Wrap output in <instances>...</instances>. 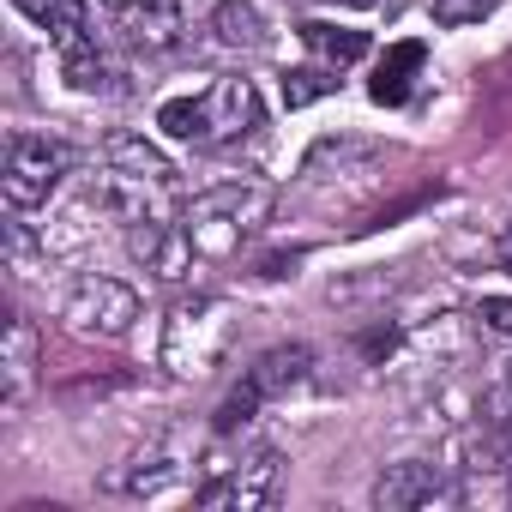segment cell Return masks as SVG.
Masks as SVG:
<instances>
[{
	"label": "cell",
	"instance_id": "obj_9",
	"mask_svg": "<svg viewBox=\"0 0 512 512\" xmlns=\"http://www.w3.org/2000/svg\"><path fill=\"white\" fill-rule=\"evenodd\" d=\"M434 500H458V482L428 458H404V464H386L374 476V506L380 512H416V506H434Z\"/></svg>",
	"mask_w": 512,
	"mask_h": 512
},
{
	"label": "cell",
	"instance_id": "obj_10",
	"mask_svg": "<svg viewBox=\"0 0 512 512\" xmlns=\"http://www.w3.org/2000/svg\"><path fill=\"white\" fill-rule=\"evenodd\" d=\"M422 67H428V49H422L416 37L392 43V49H386V61H380V73H374V85H368V97H374L380 109L410 103V91H416V73H422Z\"/></svg>",
	"mask_w": 512,
	"mask_h": 512
},
{
	"label": "cell",
	"instance_id": "obj_4",
	"mask_svg": "<svg viewBox=\"0 0 512 512\" xmlns=\"http://www.w3.org/2000/svg\"><path fill=\"white\" fill-rule=\"evenodd\" d=\"M235 326H241V314L223 296L175 302L163 320V368H175L181 380H205L223 362V350L235 344Z\"/></svg>",
	"mask_w": 512,
	"mask_h": 512
},
{
	"label": "cell",
	"instance_id": "obj_11",
	"mask_svg": "<svg viewBox=\"0 0 512 512\" xmlns=\"http://www.w3.org/2000/svg\"><path fill=\"white\" fill-rule=\"evenodd\" d=\"M121 25H127V37L139 43V49H175L181 43V0H133V7L121 13Z\"/></svg>",
	"mask_w": 512,
	"mask_h": 512
},
{
	"label": "cell",
	"instance_id": "obj_22",
	"mask_svg": "<svg viewBox=\"0 0 512 512\" xmlns=\"http://www.w3.org/2000/svg\"><path fill=\"white\" fill-rule=\"evenodd\" d=\"M103 7H115V13H127V7H133V0H103Z\"/></svg>",
	"mask_w": 512,
	"mask_h": 512
},
{
	"label": "cell",
	"instance_id": "obj_8",
	"mask_svg": "<svg viewBox=\"0 0 512 512\" xmlns=\"http://www.w3.org/2000/svg\"><path fill=\"white\" fill-rule=\"evenodd\" d=\"M61 320H67V332H79V338H103V344H115V338L133 332V320H139V296H133L121 278H79L73 296H67V308H61Z\"/></svg>",
	"mask_w": 512,
	"mask_h": 512
},
{
	"label": "cell",
	"instance_id": "obj_20",
	"mask_svg": "<svg viewBox=\"0 0 512 512\" xmlns=\"http://www.w3.org/2000/svg\"><path fill=\"white\" fill-rule=\"evenodd\" d=\"M476 326L494 338H512V296H482L476 302Z\"/></svg>",
	"mask_w": 512,
	"mask_h": 512
},
{
	"label": "cell",
	"instance_id": "obj_5",
	"mask_svg": "<svg viewBox=\"0 0 512 512\" xmlns=\"http://www.w3.org/2000/svg\"><path fill=\"white\" fill-rule=\"evenodd\" d=\"M284 488V452L278 446H241L229 458H211L193 500L205 512H260Z\"/></svg>",
	"mask_w": 512,
	"mask_h": 512
},
{
	"label": "cell",
	"instance_id": "obj_7",
	"mask_svg": "<svg viewBox=\"0 0 512 512\" xmlns=\"http://www.w3.org/2000/svg\"><path fill=\"white\" fill-rule=\"evenodd\" d=\"M73 169V145L67 139H49V133H13L7 139V205L13 211H31V205H49V193L67 181Z\"/></svg>",
	"mask_w": 512,
	"mask_h": 512
},
{
	"label": "cell",
	"instance_id": "obj_23",
	"mask_svg": "<svg viewBox=\"0 0 512 512\" xmlns=\"http://www.w3.org/2000/svg\"><path fill=\"white\" fill-rule=\"evenodd\" d=\"M506 404H512V362H506Z\"/></svg>",
	"mask_w": 512,
	"mask_h": 512
},
{
	"label": "cell",
	"instance_id": "obj_24",
	"mask_svg": "<svg viewBox=\"0 0 512 512\" xmlns=\"http://www.w3.org/2000/svg\"><path fill=\"white\" fill-rule=\"evenodd\" d=\"M344 7H374V0H344Z\"/></svg>",
	"mask_w": 512,
	"mask_h": 512
},
{
	"label": "cell",
	"instance_id": "obj_19",
	"mask_svg": "<svg viewBox=\"0 0 512 512\" xmlns=\"http://www.w3.org/2000/svg\"><path fill=\"white\" fill-rule=\"evenodd\" d=\"M494 7H500V0H434V25H446V31H458V25H482Z\"/></svg>",
	"mask_w": 512,
	"mask_h": 512
},
{
	"label": "cell",
	"instance_id": "obj_1",
	"mask_svg": "<svg viewBox=\"0 0 512 512\" xmlns=\"http://www.w3.org/2000/svg\"><path fill=\"white\" fill-rule=\"evenodd\" d=\"M97 199L133 229L151 217H175V163L145 139V133H115L103 139V175H97Z\"/></svg>",
	"mask_w": 512,
	"mask_h": 512
},
{
	"label": "cell",
	"instance_id": "obj_18",
	"mask_svg": "<svg viewBox=\"0 0 512 512\" xmlns=\"http://www.w3.org/2000/svg\"><path fill=\"white\" fill-rule=\"evenodd\" d=\"M338 73H344V67H326V61L284 73V103H290V109H308V103L332 97V91H338Z\"/></svg>",
	"mask_w": 512,
	"mask_h": 512
},
{
	"label": "cell",
	"instance_id": "obj_2",
	"mask_svg": "<svg viewBox=\"0 0 512 512\" xmlns=\"http://www.w3.org/2000/svg\"><path fill=\"white\" fill-rule=\"evenodd\" d=\"M272 187L266 181H223V187H205L199 199H187L175 211L187 247H193V260L211 266V260H229V253H241L253 235L266 229L272 217Z\"/></svg>",
	"mask_w": 512,
	"mask_h": 512
},
{
	"label": "cell",
	"instance_id": "obj_6",
	"mask_svg": "<svg viewBox=\"0 0 512 512\" xmlns=\"http://www.w3.org/2000/svg\"><path fill=\"white\" fill-rule=\"evenodd\" d=\"M308 374H314V350H308V344H278V350H266L260 362L241 374V386L217 404V434H241L272 398H290Z\"/></svg>",
	"mask_w": 512,
	"mask_h": 512
},
{
	"label": "cell",
	"instance_id": "obj_15",
	"mask_svg": "<svg viewBox=\"0 0 512 512\" xmlns=\"http://www.w3.org/2000/svg\"><path fill=\"white\" fill-rule=\"evenodd\" d=\"M211 31L223 49H266V13L247 7V0H217Z\"/></svg>",
	"mask_w": 512,
	"mask_h": 512
},
{
	"label": "cell",
	"instance_id": "obj_13",
	"mask_svg": "<svg viewBox=\"0 0 512 512\" xmlns=\"http://www.w3.org/2000/svg\"><path fill=\"white\" fill-rule=\"evenodd\" d=\"M61 79L73 85V91H115V61L91 43V37H79V43H67L61 49Z\"/></svg>",
	"mask_w": 512,
	"mask_h": 512
},
{
	"label": "cell",
	"instance_id": "obj_16",
	"mask_svg": "<svg viewBox=\"0 0 512 512\" xmlns=\"http://www.w3.org/2000/svg\"><path fill=\"white\" fill-rule=\"evenodd\" d=\"M302 43L326 61V67H350L368 55V31H350V25H326V19H308L302 25Z\"/></svg>",
	"mask_w": 512,
	"mask_h": 512
},
{
	"label": "cell",
	"instance_id": "obj_14",
	"mask_svg": "<svg viewBox=\"0 0 512 512\" xmlns=\"http://www.w3.org/2000/svg\"><path fill=\"white\" fill-rule=\"evenodd\" d=\"M31 380H37V332H31V320L13 314L7 320V410L25 404Z\"/></svg>",
	"mask_w": 512,
	"mask_h": 512
},
{
	"label": "cell",
	"instance_id": "obj_21",
	"mask_svg": "<svg viewBox=\"0 0 512 512\" xmlns=\"http://www.w3.org/2000/svg\"><path fill=\"white\" fill-rule=\"evenodd\" d=\"M500 253H506V260H512V223H506V235H500Z\"/></svg>",
	"mask_w": 512,
	"mask_h": 512
},
{
	"label": "cell",
	"instance_id": "obj_17",
	"mask_svg": "<svg viewBox=\"0 0 512 512\" xmlns=\"http://www.w3.org/2000/svg\"><path fill=\"white\" fill-rule=\"evenodd\" d=\"M13 7H19L31 25H43L61 49L85 37V0H13Z\"/></svg>",
	"mask_w": 512,
	"mask_h": 512
},
{
	"label": "cell",
	"instance_id": "obj_12",
	"mask_svg": "<svg viewBox=\"0 0 512 512\" xmlns=\"http://www.w3.org/2000/svg\"><path fill=\"white\" fill-rule=\"evenodd\" d=\"M175 440H151V446H139L133 458H127V470H109V488H121V494H151V488H163L169 476H175Z\"/></svg>",
	"mask_w": 512,
	"mask_h": 512
},
{
	"label": "cell",
	"instance_id": "obj_3",
	"mask_svg": "<svg viewBox=\"0 0 512 512\" xmlns=\"http://www.w3.org/2000/svg\"><path fill=\"white\" fill-rule=\"evenodd\" d=\"M260 121H266V103H260V91H253V79H211L205 91L169 97L157 109V127L175 145H193V151L235 145V139H247Z\"/></svg>",
	"mask_w": 512,
	"mask_h": 512
}]
</instances>
